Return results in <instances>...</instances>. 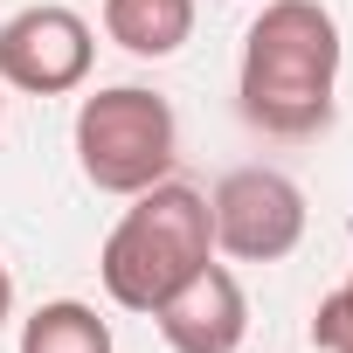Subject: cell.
<instances>
[{"label":"cell","instance_id":"3","mask_svg":"<svg viewBox=\"0 0 353 353\" xmlns=\"http://www.w3.org/2000/svg\"><path fill=\"white\" fill-rule=\"evenodd\" d=\"M181 159V118L145 83H111L77 104V166L97 194H145Z\"/></svg>","mask_w":353,"mask_h":353},{"label":"cell","instance_id":"1","mask_svg":"<svg viewBox=\"0 0 353 353\" xmlns=\"http://www.w3.org/2000/svg\"><path fill=\"white\" fill-rule=\"evenodd\" d=\"M339 21L325 0H263V14L243 35L236 104L270 139H312L332 125L339 90Z\"/></svg>","mask_w":353,"mask_h":353},{"label":"cell","instance_id":"2","mask_svg":"<svg viewBox=\"0 0 353 353\" xmlns=\"http://www.w3.org/2000/svg\"><path fill=\"white\" fill-rule=\"evenodd\" d=\"M215 256V222H208V194L188 181H152L145 194H132V208L118 215V229L97 250V277L104 298L125 312H159L201 263Z\"/></svg>","mask_w":353,"mask_h":353},{"label":"cell","instance_id":"8","mask_svg":"<svg viewBox=\"0 0 353 353\" xmlns=\"http://www.w3.org/2000/svg\"><path fill=\"white\" fill-rule=\"evenodd\" d=\"M21 353H111V325L83 298H49L21 325Z\"/></svg>","mask_w":353,"mask_h":353},{"label":"cell","instance_id":"7","mask_svg":"<svg viewBox=\"0 0 353 353\" xmlns=\"http://www.w3.org/2000/svg\"><path fill=\"white\" fill-rule=\"evenodd\" d=\"M104 35L125 56L159 63L194 35V0H104Z\"/></svg>","mask_w":353,"mask_h":353},{"label":"cell","instance_id":"4","mask_svg":"<svg viewBox=\"0 0 353 353\" xmlns=\"http://www.w3.org/2000/svg\"><path fill=\"white\" fill-rule=\"evenodd\" d=\"M215 250L236 263H277L305 243V188L277 166H236L208 194Z\"/></svg>","mask_w":353,"mask_h":353},{"label":"cell","instance_id":"9","mask_svg":"<svg viewBox=\"0 0 353 353\" xmlns=\"http://www.w3.org/2000/svg\"><path fill=\"white\" fill-rule=\"evenodd\" d=\"M312 346L319 353H353V291H325L319 312H312Z\"/></svg>","mask_w":353,"mask_h":353},{"label":"cell","instance_id":"10","mask_svg":"<svg viewBox=\"0 0 353 353\" xmlns=\"http://www.w3.org/2000/svg\"><path fill=\"white\" fill-rule=\"evenodd\" d=\"M8 319H14V270L0 263V332H8Z\"/></svg>","mask_w":353,"mask_h":353},{"label":"cell","instance_id":"11","mask_svg":"<svg viewBox=\"0 0 353 353\" xmlns=\"http://www.w3.org/2000/svg\"><path fill=\"white\" fill-rule=\"evenodd\" d=\"M346 291H353V277H346Z\"/></svg>","mask_w":353,"mask_h":353},{"label":"cell","instance_id":"6","mask_svg":"<svg viewBox=\"0 0 353 353\" xmlns=\"http://www.w3.org/2000/svg\"><path fill=\"white\" fill-rule=\"evenodd\" d=\"M152 319H159V339H166L173 353H236L243 332H250V298H243L236 270L208 256Z\"/></svg>","mask_w":353,"mask_h":353},{"label":"cell","instance_id":"5","mask_svg":"<svg viewBox=\"0 0 353 353\" xmlns=\"http://www.w3.org/2000/svg\"><path fill=\"white\" fill-rule=\"evenodd\" d=\"M97 63V35L77 8H56V0H42V8H21L0 21V83H14L28 97H63L90 77Z\"/></svg>","mask_w":353,"mask_h":353}]
</instances>
